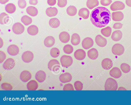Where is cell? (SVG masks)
Masks as SVG:
<instances>
[{"label":"cell","mask_w":131,"mask_h":105,"mask_svg":"<svg viewBox=\"0 0 131 105\" xmlns=\"http://www.w3.org/2000/svg\"><path fill=\"white\" fill-rule=\"evenodd\" d=\"M95 40L97 44L100 47H104L107 43L106 39L100 35L96 36Z\"/></svg>","instance_id":"obj_11"},{"label":"cell","mask_w":131,"mask_h":105,"mask_svg":"<svg viewBox=\"0 0 131 105\" xmlns=\"http://www.w3.org/2000/svg\"><path fill=\"white\" fill-rule=\"evenodd\" d=\"M90 11L86 8H83L80 9L78 12L79 16L86 19H88L89 17Z\"/></svg>","instance_id":"obj_25"},{"label":"cell","mask_w":131,"mask_h":105,"mask_svg":"<svg viewBox=\"0 0 131 105\" xmlns=\"http://www.w3.org/2000/svg\"><path fill=\"white\" fill-rule=\"evenodd\" d=\"M27 31L29 34L34 36L38 33L39 30L38 27L35 25H32L29 26L27 28Z\"/></svg>","instance_id":"obj_28"},{"label":"cell","mask_w":131,"mask_h":105,"mask_svg":"<svg viewBox=\"0 0 131 105\" xmlns=\"http://www.w3.org/2000/svg\"><path fill=\"white\" fill-rule=\"evenodd\" d=\"M18 3L19 7L21 9L24 8L27 5V3L25 0H18Z\"/></svg>","instance_id":"obj_42"},{"label":"cell","mask_w":131,"mask_h":105,"mask_svg":"<svg viewBox=\"0 0 131 105\" xmlns=\"http://www.w3.org/2000/svg\"><path fill=\"white\" fill-rule=\"evenodd\" d=\"M47 3L49 5L53 6L56 4V0H47Z\"/></svg>","instance_id":"obj_48"},{"label":"cell","mask_w":131,"mask_h":105,"mask_svg":"<svg viewBox=\"0 0 131 105\" xmlns=\"http://www.w3.org/2000/svg\"><path fill=\"white\" fill-rule=\"evenodd\" d=\"M126 3L127 6L131 7V0H126Z\"/></svg>","instance_id":"obj_50"},{"label":"cell","mask_w":131,"mask_h":105,"mask_svg":"<svg viewBox=\"0 0 131 105\" xmlns=\"http://www.w3.org/2000/svg\"><path fill=\"white\" fill-rule=\"evenodd\" d=\"M60 62L62 66L64 67H68L72 64L73 60L70 56L63 55L60 58Z\"/></svg>","instance_id":"obj_3"},{"label":"cell","mask_w":131,"mask_h":105,"mask_svg":"<svg viewBox=\"0 0 131 105\" xmlns=\"http://www.w3.org/2000/svg\"><path fill=\"white\" fill-rule=\"evenodd\" d=\"M32 77L31 73L29 71L25 70L22 71L20 75V79L24 82H27L31 79Z\"/></svg>","instance_id":"obj_13"},{"label":"cell","mask_w":131,"mask_h":105,"mask_svg":"<svg viewBox=\"0 0 131 105\" xmlns=\"http://www.w3.org/2000/svg\"><path fill=\"white\" fill-rule=\"evenodd\" d=\"M122 24L121 23L117 22L114 24L113 27L115 29H120L122 27Z\"/></svg>","instance_id":"obj_47"},{"label":"cell","mask_w":131,"mask_h":105,"mask_svg":"<svg viewBox=\"0 0 131 105\" xmlns=\"http://www.w3.org/2000/svg\"><path fill=\"white\" fill-rule=\"evenodd\" d=\"M59 38L61 42L63 43H66L69 41L70 36L68 32L63 31L60 34Z\"/></svg>","instance_id":"obj_19"},{"label":"cell","mask_w":131,"mask_h":105,"mask_svg":"<svg viewBox=\"0 0 131 105\" xmlns=\"http://www.w3.org/2000/svg\"><path fill=\"white\" fill-rule=\"evenodd\" d=\"M112 16L110 11L106 8L98 7L92 11L90 20L92 24L96 27L102 28L109 24Z\"/></svg>","instance_id":"obj_1"},{"label":"cell","mask_w":131,"mask_h":105,"mask_svg":"<svg viewBox=\"0 0 131 105\" xmlns=\"http://www.w3.org/2000/svg\"><path fill=\"white\" fill-rule=\"evenodd\" d=\"M5 9V10L7 13L11 14L15 12L16 8L14 4L12 3H9L6 6Z\"/></svg>","instance_id":"obj_32"},{"label":"cell","mask_w":131,"mask_h":105,"mask_svg":"<svg viewBox=\"0 0 131 105\" xmlns=\"http://www.w3.org/2000/svg\"><path fill=\"white\" fill-rule=\"evenodd\" d=\"M58 10L55 7H49L47 9L46 12L47 15L50 17L56 16L58 13Z\"/></svg>","instance_id":"obj_26"},{"label":"cell","mask_w":131,"mask_h":105,"mask_svg":"<svg viewBox=\"0 0 131 105\" xmlns=\"http://www.w3.org/2000/svg\"><path fill=\"white\" fill-rule=\"evenodd\" d=\"M21 21L25 25L27 26L32 23V19L28 16L24 15L21 17Z\"/></svg>","instance_id":"obj_36"},{"label":"cell","mask_w":131,"mask_h":105,"mask_svg":"<svg viewBox=\"0 0 131 105\" xmlns=\"http://www.w3.org/2000/svg\"><path fill=\"white\" fill-rule=\"evenodd\" d=\"M101 65L103 69L105 70H108L112 67L113 63L111 59L109 58H106L102 60Z\"/></svg>","instance_id":"obj_17"},{"label":"cell","mask_w":131,"mask_h":105,"mask_svg":"<svg viewBox=\"0 0 131 105\" xmlns=\"http://www.w3.org/2000/svg\"><path fill=\"white\" fill-rule=\"evenodd\" d=\"M120 67L122 71L124 73H127L129 72L130 70V66L126 63H122Z\"/></svg>","instance_id":"obj_39"},{"label":"cell","mask_w":131,"mask_h":105,"mask_svg":"<svg viewBox=\"0 0 131 105\" xmlns=\"http://www.w3.org/2000/svg\"><path fill=\"white\" fill-rule=\"evenodd\" d=\"M15 64V61L12 58L7 59L3 64V67L5 70H9L12 69Z\"/></svg>","instance_id":"obj_10"},{"label":"cell","mask_w":131,"mask_h":105,"mask_svg":"<svg viewBox=\"0 0 131 105\" xmlns=\"http://www.w3.org/2000/svg\"><path fill=\"white\" fill-rule=\"evenodd\" d=\"M74 85L75 89L76 90H81L83 88V84L80 81H77L75 82Z\"/></svg>","instance_id":"obj_41"},{"label":"cell","mask_w":131,"mask_h":105,"mask_svg":"<svg viewBox=\"0 0 131 105\" xmlns=\"http://www.w3.org/2000/svg\"><path fill=\"white\" fill-rule=\"evenodd\" d=\"M60 24L59 20L56 18H53L50 19L49 21V24L52 28H56L58 27Z\"/></svg>","instance_id":"obj_31"},{"label":"cell","mask_w":131,"mask_h":105,"mask_svg":"<svg viewBox=\"0 0 131 105\" xmlns=\"http://www.w3.org/2000/svg\"><path fill=\"white\" fill-rule=\"evenodd\" d=\"M5 53L3 51H0V63H3L6 58Z\"/></svg>","instance_id":"obj_46"},{"label":"cell","mask_w":131,"mask_h":105,"mask_svg":"<svg viewBox=\"0 0 131 105\" xmlns=\"http://www.w3.org/2000/svg\"><path fill=\"white\" fill-rule=\"evenodd\" d=\"M99 4L98 0H87L86 5L87 7L90 9H92L97 6Z\"/></svg>","instance_id":"obj_30"},{"label":"cell","mask_w":131,"mask_h":105,"mask_svg":"<svg viewBox=\"0 0 131 105\" xmlns=\"http://www.w3.org/2000/svg\"><path fill=\"white\" fill-rule=\"evenodd\" d=\"M67 0H58L57 5L61 8L65 7L67 4Z\"/></svg>","instance_id":"obj_43"},{"label":"cell","mask_w":131,"mask_h":105,"mask_svg":"<svg viewBox=\"0 0 131 105\" xmlns=\"http://www.w3.org/2000/svg\"><path fill=\"white\" fill-rule=\"evenodd\" d=\"M112 19L115 21H120L122 20L124 15L121 11H118L113 12L112 13Z\"/></svg>","instance_id":"obj_20"},{"label":"cell","mask_w":131,"mask_h":105,"mask_svg":"<svg viewBox=\"0 0 131 105\" xmlns=\"http://www.w3.org/2000/svg\"><path fill=\"white\" fill-rule=\"evenodd\" d=\"M59 79L61 82L65 83L70 82L72 79V76L70 73L65 72L60 75Z\"/></svg>","instance_id":"obj_15"},{"label":"cell","mask_w":131,"mask_h":105,"mask_svg":"<svg viewBox=\"0 0 131 105\" xmlns=\"http://www.w3.org/2000/svg\"><path fill=\"white\" fill-rule=\"evenodd\" d=\"M80 42V38L79 35L77 33L73 34L71 36V42L74 46L78 45Z\"/></svg>","instance_id":"obj_29"},{"label":"cell","mask_w":131,"mask_h":105,"mask_svg":"<svg viewBox=\"0 0 131 105\" xmlns=\"http://www.w3.org/2000/svg\"><path fill=\"white\" fill-rule=\"evenodd\" d=\"M125 6L122 2L116 1L113 3L110 6V9L112 11L123 10L124 9Z\"/></svg>","instance_id":"obj_8"},{"label":"cell","mask_w":131,"mask_h":105,"mask_svg":"<svg viewBox=\"0 0 131 105\" xmlns=\"http://www.w3.org/2000/svg\"><path fill=\"white\" fill-rule=\"evenodd\" d=\"M74 56L76 59L79 60H82L84 59L85 57L86 52L82 49H78L75 52Z\"/></svg>","instance_id":"obj_14"},{"label":"cell","mask_w":131,"mask_h":105,"mask_svg":"<svg viewBox=\"0 0 131 105\" xmlns=\"http://www.w3.org/2000/svg\"><path fill=\"white\" fill-rule=\"evenodd\" d=\"M1 86L3 89L5 90H11L13 88V86L10 84L6 82L2 83Z\"/></svg>","instance_id":"obj_40"},{"label":"cell","mask_w":131,"mask_h":105,"mask_svg":"<svg viewBox=\"0 0 131 105\" xmlns=\"http://www.w3.org/2000/svg\"><path fill=\"white\" fill-rule=\"evenodd\" d=\"M118 90H126V89L124 87H119V88L118 89Z\"/></svg>","instance_id":"obj_53"},{"label":"cell","mask_w":131,"mask_h":105,"mask_svg":"<svg viewBox=\"0 0 131 105\" xmlns=\"http://www.w3.org/2000/svg\"><path fill=\"white\" fill-rule=\"evenodd\" d=\"M112 28L110 26H108L102 28L101 30V33L102 35L106 37H108L111 35Z\"/></svg>","instance_id":"obj_35"},{"label":"cell","mask_w":131,"mask_h":105,"mask_svg":"<svg viewBox=\"0 0 131 105\" xmlns=\"http://www.w3.org/2000/svg\"><path fill=\"white\" fill-rule=\"evenodd\" d=\"M49 69L54 72H56L60 67V64L59 61L56 59L50 60L48 64Z\"/></svg>","instance_id":"obj_5"},{"label":"cell","mask_w":131,"mask_h":105,"mask_svg":"<svg viewBox=\"0 0 131 105\" xmlns=\"http://www.w3.org/2000/svg\"><path fill=\"white\" fill-rule=\"evenodd\" d=\"M38 86L37 81L34 80L29 81L27 83V87L29 90L34 91L37 89Z\"/></svg>","instance_id":"obj_22"},{"label":"cell","mask_w":131,"mask_h":105,"mask_svg":"<svg viewBox=\"0 0 131 105\" xmlns=\"http://www.w3.org/2000/svg\"><path fill=\"white\" fill-rule=\"evenodd\" d=\"M117 87V82L114 79L109 78L106 80L104 85L105 90H116Z\"/></svg>","instance_id":"obj_2"},{"label":"cell","mask_w":131,"mask_h":105,"mask_svg":"<svg viewBox=\"0 0 131 105\" xmlns=\"http://www.w3.org/2000/svg\"><path fill=\"white\" fill-rule=\"evenodd\" d=\"M50 54L52 57L56 58L59 56L60 51L58 48H53L50 50Z\"/></svg>","instance_id":"obj_37"},{"label":"cell","mask_w":131,"mask_h":105,"mask_svg":"<svg viewBox=\"0 0 131 105\" xmlns=\"http://www.w3.org/2000/svg\"><path fill=\"white\" fill-rule=\"evenodd\" d=\"M29 3L31 5H36L38 3L37 0H29Z\"/></svg>","instance_id":"obj_49"},{"label":"cell","mask_w":131,"mask_h":105,"mask_svg":"<svg viewBox=\"0 0 131 105\" xmlns=\"http://www.w3.org/2000/svg\"><path fill=\"white\" fill-rule=\"evenodd\" d=\"M8 53L12 56H15L17 55L19 52L18 47L15 44H11L9 46L7 49Z\"/></svg>","instance_id":"obj_12"},{"label":"cell","mask_w":131,"mask_h":105,"mask_svg":"<svg viewBox=\"0 0 131 105\" xmlns=\"http://www.w3.org/2000/svg\"><path fill=\"white\" fill-rule=\"evenodd\" d=\"M66 11L67 14L69 15L72 16L76 14L77 12V9L74 6L71 5L67 8Z\"/></svg>","instance_id":"obj_33"},{"label":"cell","mask_w":131,"mask_h":105,"mask_svg":"<svg viewBox=\"0 0 131 105\" xmlns=\"http://www.w3.org/2000/svg\"><path fill=\"white\" fill-rule=\"evenodd\" d=\"M55 40L54 37L51 36L46 37L44 40V43L46 47L50 48L52 47L54 44Z\"/></svg>","instance_id":"obj_21"},{"label":"cell","mask_w":131,"mask_h":105,"mask_svg":"<svg viewBox=\"0 0 131 105\" xmlns=\"http://www.w3.org/2000/svg\"><path fill=\"white\" fill-rule=\"evenodd\" d=\"M110 74L111 76L116 79L122 76V72L119 68L114 67L110 71Z\"/></svg>","instance_id":"obj_18"},{"label":"cell","mask_w":131,"mask_h":105,"mask_svg":"<svg viewBox=\"0 0 131 105\" xmlns=\"http://www.w3.org/2000/svg\"><path fill=\"white\" fill-rule=\"evenodd\" d=\"M73 47L71 45L67 44L65 45L63 47V51L66 54H70L73 52Z\"/></svg>","instance_id":"obj_38"},{"label":"cell","mask_w":131,"mask_h":105,"mask_svg":"<svg viewBox=\"0 0 131 105\" xmlns=\"http://www.w3.org/2000/svg\"><path fill=\"white\" fill-rule=\"evenodd\" d=\"M63 90H74V89L72 84L68 83L65 84L63 88Z\"/></svg>","instance_id":"obj_44"},{"label":"cell","mask_w":131,"mask_h":105,"mask_svg":"<svg viewBox=\"0 0 131 105\" xmlns=\"http://www.w3.org/2000/svg\"><path fill=\"white\" fill-rule=\"evenodd\" d=\"M125 49L123 46L119 43H116L113 46L112 51L114 54L120 56L124 53Z\"/></svg>","instance_id":"obj_4"},{"label":"cell","mask_w":131,"mask_h":105,"mask_svg":"<svg viewBox=\"0 0 131 105\" xmlns=\"http://www.w3.org/2000/svg\"><path fill=\"white\" fill-rule=\"evenodd\" d=\"M27 13L29 15L35 17L36 16L38 13L37 9L33 6H29L27 7L26 9Z\"/></svg>","instance_id":"obj_27"},{"label":"cell","mask_w":131,"mask_h":105,"mask_svg":"<svg viewBox=\"0 0 131 105\" xmlns=\"http://www.w3.org/2000/svg\"><path fill=\"white\" fill-rule=\"evenodd\" d=\"M123 34L122 32L119 30L114 31L112 33L111 38L113 41H117L120 40L122 38Z\"/></svg>","instance_id":"obj_24"},{"label":"cell","mask_w":131,"mask_h":105,"mask_svg":"<svg viewBox=\"0 0 131 105\" xmlns=\"http://www.w3.org/2000/svg\"><path fill=\"white\" fill-rule=\"evenodd\" d=\"M9 17L5 12H2L0 14V23L1 24H4L7 23L9 20Z\"/></svg>","instance_id":"obj_34"},{"label":"cell","mask_w":131,"mask_h":105,"mask_svg":"<svg viewBox=\"0 0 131 105\" xmlns=\"http://www.w3.org/2000/svg\"><path fill=\"white\" fill-rule=\"evenodd\" d=\"M99 55L97 50L95 48H92L88 52V56L90 59L95 60L97 58Z\"/></svg>","instance_id":"obj_23"},{"label":"cell","mask_w":131,"mask_h":105,"mask_svg":"<svg viewBox=\"0 0 131 105\" xmlns=\"http://www.w3.org/2000/svg\"><path fill=\"white\" fill-rule=\"evenodd\" d=\"M46 73L43 71L40 70L37 71L36 74L35 78L36 80L39 82H43L46 78Z\"/></svg>","instance_id":"obj_16"},{"label":"cell","mask_w":131,"mask_h":105,"mask_svg":"<svg viewBox=\"0 0 131 105\" xmlns=\"http://www.w3.org/2000/svg\"><path fill=\"white\" fill-rule=\"evenodd\" d=\"M34 57V55L33 53L28 51L24 52L21 56L22 60L26 63H29L31 62Z\"/></svg>","instance_id":"obj_7"},{"label":"cell","mask_w":131,"mask_h":105,"mask_svg":"<svg viewBox=\"0 0 131 105\" xmlns=\"http://www.w3.org/2000/svg\"><path fill=\"white\" fill-rule=\"evenodd\" d=\"M9 0H0V3L2 4H4L9 1Z\"/></svg>","instance_id":"obj_51"},{"label":"cell","mask_w":131,"mask_h":105,"mask_svg":"<svg viewBox=\"0 0 131 105\" xmlns=\"http://www.w3.org/2000/svg\"><path fill=\"white\" fill-rule=\"evenodd\" d=\"M3 42L2 39L0 38V48L2 47L3 45Z\"/></svg>","instance_id":"obj_52"},{"label":"cell","mask_w":131,"mask_h":105,"mask_svg":"<svg viewBox=\"0 0 131 105\" xmlns=\"http://www.w3.org/2000/svg\"><path fill=\"white\" fill-rule=\"evenodd\" d=\"M94 44L93 39L90 37H87L83 40L82 45L83 48L85 49H88L92 47Z\"/></svg>","instance_id":"obj_9"},{"label":"cell","mask_w":131,"mask_h":105,"mask_svg":"<svg viewBox=\"0 0 131 105\" xmlns=\"http://www.w3.org/2000/svg\"><path fill=\"white\" fill-rule=\"evenodd\" d=\"M112 2V0H101L100 1L101 5L104 6H108Z\"/></svg>","instance_id":"obj_45"},{"label":"cell","mask_w":131,"mask_h":105,"mask_svg":"<svg viewBox=\"0 0 131 105\" xmlns=\"http://www.w3.org/2000/svg\"><path fill=\"white\" fill-rule=\"evenodd\" d=\"M12 29L15 34L18 35L24 32L25 27L20 23L17 22L13 25Z\"/></svg>","instance_id":"obj_6"}]
</instances>
